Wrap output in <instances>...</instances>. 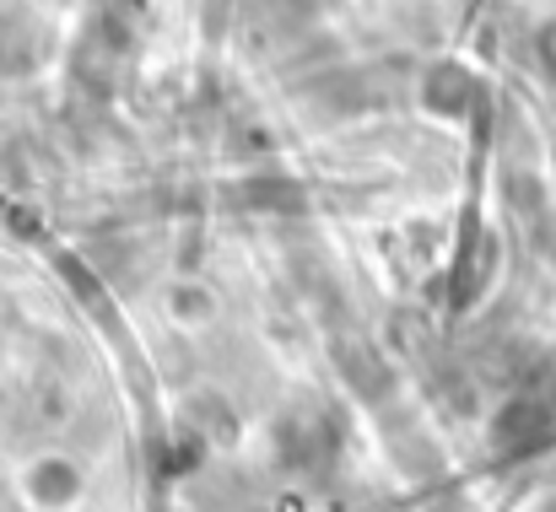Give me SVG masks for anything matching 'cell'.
<instances>
[{"label":"cell","mask_w":556,"mask_h":512,"mask_svg":"<svg viewBox=\"0 0 556 512\" xmlns=\"http://www.w3.org/2000/svg\"><path fill=\"white\" fill-rule=\"evenodd\" d=\"M492 432H497L503 448H519V443H530V437L541 432V410H535V405H508V410L497 415Z\"/></svg>","instance_id":"7a4b0ae2"},{"label":"cell","mask_w":556,"mask_h":512,"mask_svg":"<svg viewBox=\"0 0 556 512\" xmlns=\"http://www.w3.org/2000/svg\"><path fill=\"white\" fill-rule=\"evenodd\" d=\"M541 60H546V65L556 71V22L546 27V33H541Z\"/></svg>","instance_id":"277c9868"},{"label":"cell","mask_w":556,"mask_h":512,"mask_svg":"<svg viewBox=\"0 0 556 512\" xmlns=\"http://www.w3.org/2000/svg\"><path fill=\"white\" fill-rule=\"evenodd\" d=\"M76 491H81V475H76L71 464L43 459V464L33 470V497H38L43 508H65V502H76Z\"/></svg>","instance_id":"6da1fadb"},{"label":"cell","mask_w":556,"mask_h":512,"mask_svg":"<svg viewBox=\"0 0 556 512\" xmlns=\"http://www.w3.org/2000/svg\"><path fill=\"white\" fill-rule=\"evenodd\" d=\"M427 103H432V108H459V103H470V81H465V71H454V65L432 71V81H427Z\"/></svg>","instance_id":"3957f363"}]
</instances>
